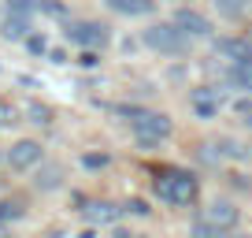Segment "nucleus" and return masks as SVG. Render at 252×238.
<instances>
[{"instance_id":"obj_25","label":"nucleus","mask_w":252,"mask_h":238,"mask_svg":"<svg viewBox=\"0 0 252 238\" xmlns=\"http://www.w3.org/2000/svg\"><path fill=\"white\" fill-rule=\"evenodd\" d=\"M78 64H82V67H93V64H96V52H93V48H86V52H82V60H78Z\"/></svg>"},{"instance_id":"obj_12","label":"nucleus","mask_w":252,"mask_h":238,"mask_svg":"<svg viewBox=\"0 0 252 238\" xmlns=\"http://www.w3.org/2000/svg\"><path fill=\"white\" fill-rule=\"evenodd\" d=\"M230 82H234L237 89H245V93H252V60H237V64L230 67Z\"/></svg>"},{"instance_id":"obj_9","label":"nucleus","mask_w":252,"mask_h":238,"mask_svg":"<svg viewBox=\"0 0 252 238\" xmlns=\"http://www.w3.org/2000/svg\"><path fill=\"white\" fill-rule=\"evenodd\" d=\"M0 34H4L8 41H19V38H26V34H30V15H11V11H8V19H4Z\"/></svg>"},{"instance_id":"obj_4","label":"nucleus","mask_w":252,"mask_h":238,"mask_svg":"<svg viewBox=\"0 0 252 238\" xmlns=\"http://www.w3.org/2000/svg\"><path fill=\"white\" fill-rule=\"evenodd\" d=\"M67 38L78 41L82 48H100L104 41H108V30H104L100 23H71L67 26Z\"/></svg>"},{"instance_id":"obj_6","label":"nucleus","mask_w":252,"mask_h":238,"mask_svg":"<svg viewBox=\"0 0 252 238\" xmlns=\"http://www.w3.org/2000/svg\"><path fill=\"white\" fill-rule=\"evenodd\" d=\"M204 220H208V223H215L219 231H234V223H237V208L230 205V201H215V205H208Z\"/></svg>"},{"instance_id":"obj_24","label":"nucleus","mask_w":252,"mask_h":238,"mask_svg":"<svg viewBox=\"0 0 252 238\" xmlns=\"http://www.w3.org/2000/svg\"><path fill=\"white\" fill-rule=\"evenodd\" d=\"M41 8H45L48 15H63V4H56V0H45V4H41Z\"/></svg>"},{"instance_id":"obj_11","label":"nucleus","mask_w":252,"mask_h":238,"mask_svg":"<svg viewBox=\"0 0 252 238\" xmlns=\"http://www.w3.org/2000/svg\"><path fill=\"white\" fill-rule=\"evenodd\" d=\"M108 8L119 11V15H149L156 4L152 0H108Z\"/></svg>"},{"instance_id":"obj_26","label":"nucleus","mask_w":252,"mask_h":238,"mask_svg":"<svg viewBox=\"0 0 252 238\" xmlns=\"http://www.w3.org/2000/svg\"><path fill=\"white\" fill-rule=\"evenodd\" d=\"M0 238H8V227H4V220H0Z\"/></svg>"},{"instance_id":"obj_15","label":"nucleus","mask_w":252,"mask_h":238,"mask_svg":"<svg viewBox=\"0 0 252 238\" xmlns=\"http://www.w3.org/2000/svg\"><path fill=\"white\" fill-rule=\"evenodd\" d=\"M41 8V0H8V11L11 15H33Z\"/></svg>"},{"instance_id":"obj_20","label":"nucleus","mask_w":252,"mask_h":238,"mask_svg":"<svg viewBox=\"0 0 252 238\" xmlns=\"http://www.w3.org/2000/svg\"><path fill=\"white\" fill-rule=\"evenodd\" d=\"M33 116V123H48V119H52V112L45 108V104H30V108H26Z\"/></svg>"},{"instance_id":"obj_18","label":"nucleus","mask_w":252,"mask_h":238,"mask_svg":"<svg viewBox=\"0 0 252 238\" xmlns=\"http://www.w3.org/2000/svg\"><path fill=\"white\" fill-rule=\"evenodd\" d=\"M215 231H219V227H215V223H208V220H197V223H193V238H215Z\"/></svg>"},{"instance_id":"obj_5","label":"nucleus","mask_w":252,"mask_h":238,"mask_svg":"<svg viewBox=\"0 0 252 238\" xmlns=\"http://www.w3.org/2000/svg\"><path fill=\"white\" fill-rule=\"evenodd\" d=\"M37 160H41L37 142H19V145H11V153H8V164L15 167V171H26V167H33Z\"/></svg>"},{"instance_id":"obj_21","label":"nucleus","mask_w":252,"mask_h":238,"mask_svg":"<svg viewBox=\"0 0 252 238\" xmlns=\"http://www.w3.org/2000/svg\"><path fill=\"white\" fill-rule=\"evenodd\" d=\"M26 45H30V52H45V38H37V34H33V38H26Z\"/></svg>"},{"instance_id":"obj_14","label":"nucleus","mask_w":252,"mask_h":238,"mask_svg":"<svg viewBox=\"0 0 252 238\" xmlns=\"http://www.w3.org/2000/svg\"><path fill=\"white\" fill-rule=\"evenodd\" d=\"M215 8H219L226 19H241L245 15V0H215Z\"/></svg>"},{"instance_id":"obj_13","label":"nucleus","mask_w":252,"mask_h":238,"mask_svg":"<svg viewBox=\"0 0 252 238\" xmlns=\"http://www.w3.org/2000/svg\"><path fill=\"white\" fill-rule=\"evenodd\" d=\"M193 108H197V116H215V89H197V101H193Z\"/></svg>"},{"instance_id":"obj_3","label":"nucleus","mask_w":252,"mask_h":238,"mask_svg":"<svg viewBox=\"0 0 252 238\" xmlns=\"http://www.w3.org/2000/svg\"><path fill=\"white\" fill-rule=\"evenodd\" d=\"M156 190L163 194L171 205H189V201L197 198V179L193 175H186V171H178V175H163L156 183Z\"/></svg>"},{"instance_id":"obj_27","label":"nucleus","mask_w":252,"mask_h":238,"mask_svg":"<svg viewBox=\"0 0 252 238\" xmlns=\"http://www.w3.org/2000/svg\"><path fill=\"white\" fill-rule=\"evenodd\" d=\"M115 238H134V235H126V231H115Z\"/></svg>"},{"instance_id":"obj_8","label":"nucleus","mask_w":252,"mask_h":238,"mask_svg":"<svg viewBox=\"0 0 252 238\" xmlns=\"http://www.w3.org/2000/svg\"><path fill=\"white\" fill-rule=\"evenodd\" d=\"M82 212H86V220H89V223H115L123 208L108 205V201H86V208H82Z\"/></svg>"},{"instance_id":"obj_19","label":"nucleus","mask_w":252,"mask_h":238,"mask_svg":"<svg viewBox=\"0 0 252 238\" xmlns=\"http://www.w3.org/2000/svg\"><path fill=\"white\" fill-rule=\"evenodd\" d=\"M19 216H23V208L15 201H0V220H19Z\"/></svg>"},{"instance_id":"obj_16","label":"nucleus","mask_w":252,"mask_h":238,"mask_svg":"<svg viewBox=\"0 0 252 238\" xmlns=\"http://www.w3.org/2000/svg\"><path fill=\"white\" fill-rule=\"evenodd\" d=\"M37 186H41V190L60 186V167H45V171H41V179H37Z\"/></svg>"},{"instance_id":"obj_2","label":"nucleus","mask_w":252,"mask_h":238,"mask_svg":"<svg viewBox=\"0 0 252 238\" xmlns=\"http://www.w3.org/2000/svg\"><path fill=\"white\" fill-rule=\"evenodd\" d=\"M134 134H137V142L149 149V145L163 142V138L171 134V119L159 116V112H137L134 116Z\"/></svg>"},{"instance_id":"obj_22","label":"nucleus","mask_w":252,"mask_h":238,"mask_svg":"<svg viewBox=\"0 0 252 238\" xmlns=\"http://www.w3.org/2000/svg\"><path fill=\"white\" fill-rule=\"evenodd\" d=\"M126 212H134V216H145V212H149V205H145V201H130V205H126Z\"/></svg>"},{"instance_id":"obj_7","label":"nucleus","mask_w":252,"mask_h":238,"mask_svg":"<svg viewBox=\"0 0 252 238\" xmlns=\"http://www.w3.org/2000/svg\"><path fill=\"white\" fill-rule=\"evenodd\" d=\"M171 23L178 26V30H186L189 38H200V34H208V30H212L204 15H197V11H186V8H182V11H174V19H171Z\"/></svg>"},{"instance_id":"obj_23","label":"nucleus","mask_w":252,"mask_h":238,"mask_svg":"<svg viewBox=\"0 0 252 238\" xmlns=\"http://www.w3.org/2000/svg\"><path fill=\"white\" fill-rule=\"evenodd\" d=\"M108 164V157H100V153H93V157H86V167H104Z\"/></svg>"},{"instance_id":"obj_1","label":"nucleus","mask_w":252,"mask_h":238,"mask_svg":"<svg viewBox=\"0 0 252 238\" xmlns=\"http://www.w3.org/2000/svg\"><path fill=\"white\" fill-rule=\"evenodd\" d=\"M145 45L156 48V52H167V56H186L189 52V34L178 30L174 23H156L145 30Z\"/></svg>"},{"instance_id":"obj_28","label":"nucleus","mask_w":252,"mask_h":238,"mask_svg":"<svg viewBox=\"0 0 252 238\" xmlns=\"http://www.w3.org/2000/svg\"><path fill=\"white\" fill-rule=\"evenodd\" d=\"M237 238H249V235H237Z\"/></svg>"},{"instance_id":"obj_17","label":"nucleus","mask_w":252,"mask_h":238,"mask_svg":"<svg viewBox=\"0 0 252 238\" xmlns=\"http://www.w3.org/2000/svg\"><path fill=\"white\" fill-rule=\"evenodd\" d=\"M11 123H19V112L8 101H0V127H11Z\"/></svg>"},{"instance_id":"obj_10","label":"nucleus","mask_w":252,"mask_h":238,"mask_svg":"<svg viewBox=\"0 0 252 238\" xmlns=\"http://www.w3.org/2000/svg\"><path fill=\"white\" fill-rule=\"evenodd\" d=\"M219 52L230 56V60H252V41H245V38H226V41H219Z\"/></svg>"}]
</instances>
